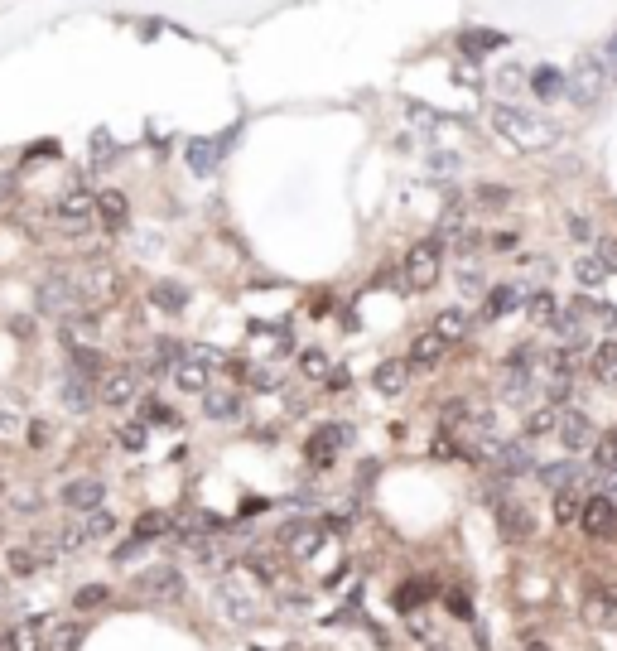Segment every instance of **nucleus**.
<instances>
[{
	"label": "nucleus",
	"mask_w": 617,
	"mask_h": 651,
	"mask_svg": "<svg viewBox=\"0 0 617 651\" xmlns=\"http://www.w3.org/2000/svg\"><path fill=\"white\" fill-rule=\"evenodd\" d=\"M213 603L227 623H237V627L256 623V618L266 613V579L251 570V565H232V570H222V579L213 584Z\"/></svg>",
	"instance_id": "f257e3e1"
},
{
	"label": "nucleus",
	"mask_w": 617,
	"mask_h": 651,
	"mask_svg": "<svg viewBox=\"0 0 617 651\" xmlns=\"http://www.w3.org/2000/svg\"><path fill=\"white\" fill-rule=\"evenodd\" d=\"M492 131L507 140L511 150H550V145H560V131L550 121H540V116H531V111H521V107L492 111Z\"/></svg>",
	"instance_id": "f03ea898"
},
{
	"label": "nucleus",
	"mask_w": 617,
	"mask_h": 651,
	"mask_svg": "<svg viewBox=\"0 0 617 651\" xmlns=\"http://www.w3.org/2000/svg\"><path fill=\"white\" fill-rule=\"evenodd\" d=\"M34 304H39V314H49L58 324H73L82 314H92V299L82 295V285L73 275H44L39 290H34Z\"/></svg>",
	"instance_id": "7ed1b4c3"
},
{
	"label": "nucleus",
	"mask_w": 617,
	"mask_h": 651,
	"mask_svg": "<svg viewBox=\"0 0 617 651\" xmlns=\"http://www.w3.org/2000/svg\"><path fill=\"white\" fill-rule=\"evenodd\" d=\"M608 82H613V73H608L603 54H598V49H584L579 63L569 68V78H564V92H569L579 107H593V102L608 92Z\"/></svg>",
	"instance_id": "20e7f679"
},
{
	"label": "nucleus",
	"mask_w": 617,
	"mask_h": 651,
	"mask_svg": "<svg viewBox=\"0 0 617 651\" xmlns=\"http://www.w3.org/2000/svg\"><path fill=\"white\" fill-rule=\"evenodd\" d=\"M574 367H579V348H545L536 362V391H545L550 401H564L574 386Z\"/></svg>",
	"instance_id": "39448f33"
},
{
	"label": "nucleus",
	"mask_w": 617,
	"mask_h": 651,
	"mask_svg": "<svg viewBox=\"0 0 617 651\" xmlns=\"http://www.w3.org/2000/svg\"><path fill=\"white\" fill-rule=\"evenodd\" d=\"M92 217H97V193L73 184V189L58 198V227L68 232V237H82L87 227H92Z\"/></svg>",
	"instance_id": "423d86ee"
},
{
	"label": "nucleus",
	"mask_w": 617,
	"mask_h": 651,
	"mask_svg": "<svg viewBox=\"0 0 617 651\" xmlns=\"http://www.w3.org/2000/svg\"><path fill=\"white\" fill-rule=\"evenodd\" d=\"M439 242H420V246H410V256H405V266H401V285L405 290H430L434 280H439Z\"/></svg>",
	"instance_id": "0eeeda50"
},
{
	"label": "nucleus",
	"mask_w": 617,
	"mask_h": 651,
	"mask_svg": "<svg viewBox=\"0 0 617 651\" xmlns=\"http://www.w3.org/2000/svg\"><path fill=\"white\" fill-rule=\"evenodd\" d=\"M348 439L352 430L343 425V420H333V425H323V430L309 434V444H304V459L314 463V468H328V463L338 459L343 449H348Z\"/></svg>",
	"instance_id": "6e6552de"
},
{
	"label": "nucleus",
	"mask_w": 617,
	"mask_h": 651,
	"mask_svg": "<svg viewBox=\"0 0 617 651\" xmlns=\"http://www.w3.org/2000/svg\"><path fill=\"white\" fill-rule=\"evenodd\" d=\"M135 589H140L145 598L174 603V598H184V574L174 570V565H150V570L135 574Z\"/></svg>",
	"instance_id": "1a4fd4ad"
},
{
	"label": "nucleus",
	"mask_w": 617,
	"mask_h": 651,
	"mask_svg": "<svg viewBox=\"0 0 617 651\" xmlns=\"http://www.w3.org/2000/svg\"><path fill=\"white\" fill-rule=\"evenodd\" d=\"M560 444L569 454H579V449H593L598 444V430H593V415L589 410H560Z\"/></svg>",
	"instance_id": "9d476101"
},
{
	"label": "nucleus",
	"mask_w": 617,
	"mask_h": 651,
	"mask_svg": "<svg viewBox=\"0 0 617 651\" xmlns=\"http://www.w3.org/2000/svg\"><path fill=\"white\" fill-rule=\"evenodd\" d=\"M102 497H107V488H102V478H73V483H63V492H58V502L68 507V512H102Z\"/></svg>",
	"instance_id": "9b49d317"
},
{
	"label": "nucleus",
	"mask_w": 617,
	"mask_h": 651,
	"mask_svg": "<svg viewBox=\"0 0 617 651\" xmlns=\"http://www.w3.org/2000/svg\"><path fill=\"white\" fill-rule=\"evenodd\" d=\"M579 526H584V536H593V541H613L617 536V507L608 502V497H589Z\"/></svg>",
	"instance_id": "f8f14e48"
},
{
	"label": "nucleus",
	"mask_w": 617,
	"mask_h": 651,
	"mask_svg": "<svg viewBox=\"0 0 617 651\" xmlns=\"http://www.w3.org/2000/svg\"><path fill=\"white\" fill-rule=\"evenodd\" d=\"M135 391H140V377H135L131 367H116V372H107V377L97 381V401L102 406H131Z\"/></svg>",
	"instance_id": "ddd939ff"
},
{
	"label": "nucleus",
	"mask_w": 617,
	"mask_h": 651,
	"mask_svg": "<svg viewBox=\"0 0 617 651\" xmlns=\"http://www.w3.org/2000/svg\"><path fill=\"white\" fill-rule=\"evenodd\" d=\"M280 545H285V555H295V560H309V555H319L323 526H314V521H290V526L280 531Z\"/></svg>",
	"instance_id": "4468645a"
},
{
	"label": "nucleus",
	"mask_w": 617,
	"mask_h": 651,
	"mask_svg": "<svg viewBox=\"0 0 617 651\" xmlns=\"http://www.w3.org/2000/svg\"><path fill=\"white\" fill-rule=\"evenodd\" d=\"M584 623L617 627V584H593L584 594Z\"/></svg>",
	"instance_id": "2eb2a0df"
},
{
	"label": "nucleus",
	"mask_w": 617,
	"mask_h": 651,
	"mask_svg": "<svg viewBox=\"0 0 617 651\" xmlns=\"http://www.w3.org/2000/svg\"><path fill=\"white\" fill-rule=\"evenodd\" d=\"M497 468H502V478H521V473H536V454H531V444L526 439H502V449H497Z\"/></svg>",
	"instance_id": "dca6fc26"
},
{
	"label": "nucleus",
	"mask_w": 617,
	"mask_h": 651,
	"mask_svg": "<svg viewBox=\"0 0 617 651\" xmlns=\"http://www.w3.org/2000/svg\"><path fill=\"white\" fill-rule=\"evenodd\" d=\"M203 415L217 420V425H232V420H242V396H237L232 386H213V391L203 396Z\"/></svg>",
	"instance_id": "f3484780"
},
{
	"label": "nucleus",
	"mask_w": 617,
	"mask_h": 651,
	"mask_svg": "<svg viewBox=\"0 0 617 651\" xmlns=\"http://www.w3.org/2000/svg\"><path fill=\"white\" fill-rule=\"evenodd\" d=\"M97 222H102L107 232H121V227L131 222V203H126V193H121V189H102V193H97Z\"/></svg>",
	"instance_id": "a211bd4d"
},
{
	"label": "nucleus",
	"mask_w": 617,
	"mask_h": 651,
	"mask_svg": "<svg viewBox=\"0 0 617 651\" xmlns=\"http://www.w3.org/2000/svg\"><path fill=\"white\" fill-rule=\"evenodd\" d=\"M372 381L381 396H401L405 386H410V362H405V357H386V362H376Z\"/></svg>",
	"instance_id": "6ab92c4d"
},
{
	"label": "nucleus",
	"mask_w": 617,
	"mask_h": 651,
	"mask_svg": "<svg viewBox=\"0 0 617 651\" xmlns=\"http://www.w3.org/2000/svg\"><path fill=\"white\" fill-rule=\"evenodd\" d=\"M92 401H97V381L68 367V372H63V406H68V410H87Z\"/></svg>",
	"instance_id": "aec40b11"
},
{
	"label": "nucleus",
	"mask_w": 617,
	"mask_h": 651,
	"mask_svg": "<svg viewBox=\"0 0 617 651\" xmlns=\"http://www.w3.org/2000/svg\"><path fill=\"white\" fill-rule=\"evenodd\" d=\"M540 483L550 492H574L584 478H579V459H564V463H545V468H536Z\"/></svg>",
	"instance_id": "412c9836"
},
{
	"label": "nucleus",
	"mask_w": 617,
	"mask_h": 651,
	"mask_svg": "<svg viewBox=\"0 0 617 651\" xmlns=\"http://www.w3.org/2000/svg\"><path fill=\"white\" fill-rule=\"evenodd\" d=\"M589 372L603 381V386H617V338H603V343L593 348V353H589Z\"/></svg>",
	"instance_id": "4be33fe9"
},
{
	"label": "nucleus",
	"mask_w": 617,
	"mask_h": 651,
	"mask_svg": "<svg viewBox=\"0 0 617 651\" xmlns=\"http://www.w3.org/2000/svg\"><path fill=\"white\" fill-rule=\"evenodd\" d=\"M497 531H502V541H526L531 536V516L521 512L516 502H502L497 507Z\"/></svg>",
	"instance_id": "5701e85b"
},
{
	"label": "nucleus",
	"mask_w": 617,
	"mask_h": 651,
	"mask_svg": "<svg viewBox=\"0 0 617 651\" xmlns=\"http://www.w3.org/2000/svg\"><path fill=\"white\" fill-rule=\"evenodd\" d=\"M444 353H449V343H444V338L430 328V333H420V338L410 343V357H405V362H410V367H434Z\"/></svg>",
	"instance_id": "b1692460"
},
{
	"label": "nucleus",
	"mask_w": 617,
	"mask_h": 651,
	"mask_svg": "<svg viewBox=\"0 0 617 651\" xmlns=\"http://www.w3.org/2000/svg\"><path fill=\"white\" fill-rule=\"evenodd\" d=\"M169 531H174L169 512H140V516H135V541H140V545L160 541V536H169Z\"/></svg>",
	"instance_id": "393cba45"
},
{
	"label": "nucleus",
	"mask_w": 617,
	"mask_h": 651,
	"mask_svg": "<svg viewBox=\"0 0 617 651\" xmlns=\"http://www.w3.org/2000/svg\"><path fill=\"white\" fill-rule=\"evenodd\" d=\"M434 333H439L449 348H454V343H463V333H468V314H463V309H444V314L434 319Z\"/></svg>",
	"instance_id": "a878e982"
},
{
	"label": "nucleus",
	"mask_w": 617,
	"mask_h": 651,
	"mask_svg": "<svg viewBox=\"0 0 617 651\" xmlns=\"http://www.w3.org/2000/svg\"><path fill=\"white\" fill-rule=\"evenodd\" d=\"M526 314H531L536 324H550V328H555V319H560V299L550 295V290H536V295L526 299Z\"/></svg>",
	"instance_id": "bb28decb"
},
{
	"label": "nucleus",
	"mask_w": 617,
	"mask_h": 651,
	"mask_svg": "<svg viewBox=\"0 0 617 651\" xmlns=\"http://www.w3.org/2000/svg\"><path fill=\"white\" fill-rule=\"evenodd\" d=\"M150 299H155L160 309H169V314H179V309L188 304V290H184V285H174V280H155Z\"/></svg>",
	"instance_id": "cd10ccee"
},
{
	"label": "nucleus",
	"mask_w": 617,
	"mask_h": 651,
	"mask_svg": "<svg viewBox=\"0 0 617 651\" xmlns=\"http://www.w3.org/2000/svg\"><path fill=\"white\" fill-rule=\"evenodd\" d=\"M584 502H589V497H579V488L555 492V521H560V526H574V521L584 516Z\"/></svg>",
	"instance_id": "c85d7f7f"
},
{
	"label": "nucleus",
	"mask_w": 617,
	"mask_h": 651,
	"mask_svg": "<svg viewBox=\"0 0 617 651\" xmlns=\"http://www.w3.org/2000/svg\"><path fill=\"white\" fill-rule=\"evenodd\" d=\"M560 430V410L555 406H540L526 415V439H540V434H555Z\"/></svg>",
	"instance_id": "c756f323"
},
{
	"label": "nucleus",
	"mask_w": 617,
	"mask_h": 651,
	"mask_svg": "<svg viewBox=\"0 0 617 651\" xmlns=\"http://www.w3.org/2000/svg\"><path fill=\"white\" fill-rule=\"evenodd\" d=\"M82 642V627L78 623H54L49 627V642H44V651H73Z\"/></svg>",
	"instance_id": "7c9ffc66"
},
{
	"label": "nucleus",
	"mask_w": 617,
	"mask_h": 651,
	"mask_svg": "<svg viewBox=\"0 0 617 651\" xmlns=\"http://www.w3.org/2000/svg\"><path fill=\"white\" fill-rule=\"evenodd\" d=\"M213 164H217L213 140H193V145H188V169H193V174H213Z\"/></svg>",
	"instance_id": "2f4dec72"
},
{
	"label": "nucleus",
	"mask_w": 617,
	"mask_h": 651,
	"mask_svg": "<svg viewBox=\"0 0 617 651\" xmlns=\"http://www.w3.org/2000/svg\"><path fill=\"white\" fill-rule=\"evenodd\" d=\"M516 285H497V290H487V319H502V314H511L516 309Z\"/></svg>",
	"instance_id": "473e14b6"
},
{
	"label": "nucleus",
	"mask_w": 617,
	"mask_h": 651,
	"mask_svg": "<svg viewBox=\"0 0 617 651\" xmlns=\"http://www.w3.org/2000/svg\"><path fill=\"white\" fill-rule=\"evenodd\" d=\"M574 280H579V285H589V290H598V285L608 280V266H603L598 256H579V266H574Z\"/></svg>",
	"instance_id": "72a5a7b5"
},
{
	"label": "nucleus",
	"mask_w": 617,
	"mask_h": 651,
	"mask_svg": "<svg viewBox=\"0 0 617 651\" xmlns=\"http://www.w3.org/2000/svg\"><path fill=\"white\" fill-rule=\"evenodd\" d=\"M82 541H102V536H111L116 531V516L111 512H92V516H82Z\"/></svg>",
	"instance_id": "f704fd0d"
},
{
	"label": "nucleus",
	"mask_w": 617,
	"mask_h": 651,
	"mask_svg": "<svg viewBox=\"0 0 617 651\" xmlns=\"http://www.w3.org/2000/svg\"><path fill=\"white\" fill-rule=\"evenodd\" d=\"M593 463H598L603 473H617V430L598 434V444H593Z\"/></svg>",
	"instance_id": "c9c22d12"
},
{
	"label": "nucleus",
	"mask_w": 617,
	"mask_h": 651,
	"mask_svg": "<svg viewBox=\"0 0 617 651\" xmlns=\"http://www.w3.org/2000/svg\"><path fill=\"white\" fill-rule=\"evenodd\" d=\"M497 44H502L497 29H468V34H463V49H468V54H487V49H497Z\"/></svg>",
	"instance_id": "e433bc0d"
},
{
	"label": "nucleus",
	"mask_w": 617,
	"mask_h": 651,
	"mask_svg": "<svg viewBox=\"0 0 617 651\" xmlns=\"http://www.w3.org/2000/svg\"><path fill=\"white\" fill-rule=\"evenodd\" d=\"M531 87H536L540 97H560V92H564V73H560V68H536Z\"/></svg>",
	"instance_id": "4c0bfd02"
},
{
	"label": "nucleus",
	"mask_w": 617,
	"mask_h": 651,
	"mask_svg": "<svg viewBox=\"0 0 617 651\" xmlns=\"http://www.w3.org/2000/svg\"><path fill=\"white\" fill-rule=\"evenodd\" d=\"M39 565H44V560H39L34 550H10V574H34Z\"/></svg>",
	"instance_id": "58836bf2"
},
{
	"label": "nucleus",
	"mask_w": 617,
	"mask_h": 651,
	"mask_svg": "<svg viewBox=\"0 0 617 651\" xmlns=\"http://www.w3.org/2000/svg\"><path fill=\"white\" fill-rule=\"evenodd\" d=\"M569 237H574V242H584V246H589V242H598V227H593L589 217H579V213H574V217H569Z\"/></svg>",
	"instance_id": "ea45409f"
},
{
	"label": "nucleus",
	"mask_w": 617,
	"mask_h": 651,
	"mask_svg": "<svg viewBox=\"0 0 617 651\" xmlns=\"http://www.w3.org/2000/svg\"><path fill=\"white\" fill-rule=\"evenodd\" d=\"M145 425H179V415L160 401H145Z\"/></svg>",
	"instance_id": "a19ab883"
},
{
	"label": "nucleus",
	"mask_w": 617,
	"mask_h": 651,
	"mask_svg": "<svg viewBox=\"0 0 617 651\" xmlns=\"http://www.w3.org/2000/svg\"><path fill=\"white\" fill-rule=\"evenodd\" d=\"M458 290H468V295H473V290H483V271H478L473 261H468V266H458Z\"/></svg>",
	"instance_id": "79ce46f5"
},
{
	"label": "nucleus",
	"mask_w": 617,
	"mask_h": 651,
	"mask_svg": "<svg viewBox=\"0 0 617 651\" xmlns=\"http://www.w3.org/2000/svg\"><path fill=\"white\" fill-rule=\"evenodd\" d=\"M299 367H304V377H328V362H323V353H304V357H299Z\"/></svg>",
	"instance_id": "37998d69"
},
{
	"label": "nucleus",
	"mask_w": 617,
	"mask_h": 651,
	"mask_svg": "<svg viewBox=\"0 0 617 651\" xmlns=\"http://www.w3.org/2000/svg\"><path fill=\"white\" fill-rule=\"evenodd\" d=\"M126 449H145V425H121V434H116Z\"/></svg>",
	"instance_id": "c03bdc74"
},
{
	"label": "nucleus",
	"mask_w": 617,
	"mask_h": 651,
	"mask_svg": "<svg viewBox=\"0 0 617 651\" xmlns=\"http://www.w3.org/2000/svg\"><path fill=\"white\" fill-rule=\"evenodd\" d=\"M97 603H107V589H102V584H87V589H78V608H97Z\"/></svg>",
	"instance_id": "a18cd8bd"
},
{
	"label": "nucleus",
	"mask_w": 617,
	"mask_h": 651,
	"mask_svg": "<svg viewBox=\"0 0 617 651\" xmlns=\"http://www.w3.org/2000/svg\"><path fill=\"white\" fill-rule=\"evenodd\" d=\"M107 160H111V136L97 131V136H92V164H107Z\"/></svg>",
	"instance_id": "49530a36"
},
{
	"label": "nucleus",
	"mask_w": 617,
	"mask_h": 651,
	"mask_svg": "<svg viewBox=\"0 0 617 651\" xmlns=\"http://www.w3.org/2000/svg\"><path fill=\"white\" fill-rule=\"evenodd\" d=\"M478 198H483V203H511V189H502V184H483Z\"/></svg>",
	"instance_id": "de8ad7c7"
},
{
	"label": "nucleus",
	"mask_w": 617,
	"mask_h": 651,
	"mask_svg": "<svg viewBox=\"0 0 617 651\" xmlns=\"http://www.w3.org/2000/svg\"><path fill=\"white\" fill-rule=\"evenodd\" d=\"M598 54H603V63H608V73L617 78V34L608 39V44H603V49H598Z\"/></svg>",
	"instance_id": "09e8293b"
},
{
	"label": "nucleus",
	"mask_w": 617,
	"mask_h": 651,
	"mask_svg": "<svg viewBox=\"0 0 617 651\" xmlns=\"http://www.w3.org/2000/svg\"><path fill=\"white\" fill-rule=\"evenodd\" d=\"M15 198V174H0V208Z\"/></svg>",
	"instance_id": "8fccbe9b"
},
{
	"label": "nucleus",
	"mask_w": 617,
	"mask_h": 651,
	"mask_svg": "<svg viewBox=\"0 0 617 651\" xmlns=\"http://www.w3.org/2000/svg\"><path fill=\"white\" fill-rule=\"evenodd\" d=\"M598 261H603V266H608V275L617 271V242H603V256H598Z\"/></svg>",
	"instance_id": "3c124183"
},
{
	"label": "nucleus",
	"mask_w": 617,
	"mask_h": 651,
	"mask_svg": "<svg viewBox=\"0 0 617 651\" xmlns=\"http://www.w3.org/2000/svg\"><path fill=\"white\" fill-rule=\"evenodd\" d=\"M251 386H261V391H270V386H280V381L270 377V372H261V367H256V372H251Z\"/></svg>",
	"instance_id": "603ef678"
},
{
	"label": "nucleus",
	"mask_w": 617,
	"mask_h": 651,
	"mask_svg": "<svg viewBox=\"0 0 617 651\" xmlns=\"http://www.w3.org/2000/svg\"><path fill=\"white\" fill-rule=\"evenodd\" d=\"M348 372H328V391H343V386H348Z\"/></svg>",
	"instance_id": "864d4df0"
},
{
	"label": "nucleus",
	"mask_w": 617,
	"mask_h": 651,
	"mask_svg": "<svg viewBox=\"0 0 617 651\" xmlns=\"http://www.w3.org/2000/svg\"><path fill=\"white\" fill-rule=\"evenodd\" d=\"M603 497L617 507V473H608V483H603Z\"/></svg>",
	"instance_id": "5fc2aeb1"
},
{
	"label": "nucleus",
	"mask_w": 617,
	"mask_h": 651,
	"mask_svg": "<svg viewBox=\"0 0 617 651\" xmlns=\"http://www.w3.org/2000/svg\"><path fill=\"white\" fill-rule=\"evenodd\" d=\"M526 651H550V647L545 642H526Z\"/></svg>",
	"instance_id": "6e6d98bb"
},
{
	"label": "nucleus",
	"mask_w": 617,
	"mask_h": 651,
	"mask_svg": "<svg viewBox=\"0 0 617 651\" xmlns=\"http://www.w3.org/2000/svg\"><path fill=\"white\" fill-rule=\"evenodd\" d=\"M5 594H10V584H5V579H0V598H5Z\"/></svg>",
	"instance_id": "4d7b16f0"
},
{
	"label": "nucleus",
	"mask_w": 617,
	"mask_h": 651,
	"mask_svg": "<svg viewBox=\"0 0 617 651\" xmlns=\"http://www.w3.org/2000/svg\"><path fill=\"white\" fill-rule=\"evenodd\" d=\"M0 425H10V415H0Z\"/></svg>",
	"instance_id": "13d9d810"
}]
</instances>
